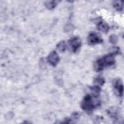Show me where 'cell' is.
Here are the masks:
<instances>
[{
	"label": "cell",
	"instance_id": "8fae6325",
	"mask_svg": "<svg viewBox=\"0 0 124 124\" xmlns=\"http://www.w3.org/2000/svg\"><path fill=\"white\" fill-rule=\"evenodd\" d=\"M56 47L60 52H64L66 49V44L64 41H61L57 44Z\"/></svg>",
	"mask_w": 124,
	"mask_h": 124
},
{
	"label": "cell",
	"instance_id": "52a82bcc",
	"mask_svg": "<svg viewBox=\"0 0 124 124\" xmlns=\"http://www.w3.org/2000/svg\"><path fill=\"white\" fill-rule=\"evenodd\" d=\"M97 29L104 33H107L109 31V26L103 20H100L97 23Z\"/></svg>",
	"mask_w": 124,
	"mask_h": 124
},
{
	"label": "cell",
	"instance_id": "8992f818",
	"mask_svg": "<svg viewBox=\"0 0 124 124\" xmlns=\"http://www.w3.org/2000/svg\"><path fill=\"white\" fill-rule=\"evenodd\" d=\"M113 88L116 94L122 97L123 94V85L121 80L119 78L116 79L113 82Z\"/></svg>",
	"mask_w": 124,
	"mask_h": 124
},
{
	"label": "cell",
	"instance_id": "ba28073f",
	"mask_svg": "<svg viewBox=\"0 0 124 124\" xmlns=\"http://www.w3.org/2000/svg\"><path fill=\"white\" fill-rule=\"evenodd\" d=\"M118 113V110L117 109V108H114L113 107H112L111 108L108 109V113L110 116V117H111L112 119L115 120L116 121L118 120L119 117Z\"/></svg>",
	"mask_w": 124,
	"mask_h": 124
},
{
	"label": "cell",
	"instance_id": "277c9868",
	"mask_svg": "<svg viewBox=\"0 0 124 124\" xmlns=\"http://www.w3.org/2000/svg\"><path fill=\"white\" fill-rule=\"evenodd\" d=\"M69 44L71 46L72 51L76 52L81 46L82 42L78 37H74L69 40Z\"/></svg>",
	"mask_w": 124,
	"mask_h": 124
},
{
	"label": "cell",
	"instance_id": "7c38bea8",
	"mask_svg": "<svg viewBox=\"0 0 124 124\" xmlns=\"http://www.w3.org/2000/svg\"><path fill=\"white\" fill-rule=\"evenodd\" d=\"M94 82L95 83L96 85L102 86L105 83V80L103 77L99 76L95 78Z\"/></svg>",
	"mask_w": 124,
	"mask_h": 124
},
{
	"label": "cell",
	"instance_id": "5bb4252c",
	"mask_svg": "<svg viewBox=\"0 0 124 124\" xmlns=\"http://www.w3.org/2000/svg\"><path fill=\"white\" fill-rule=\"evenodd\" d=\"M65 28H66V31H72L73 30V26L71 24H70V25L69 24V25H67Z\"/></svg>",
	"mask_w": 124,
	"mask_h": 124
},
{
	"label": "cell",
	"instance_id": "5b68a950",
	"mask_svg": "<svg viewBox=\"0 0 124 124\" xmlns=\"http://www.w3.org/2000/svg\"><path fill=\"white\" fill-rule=\"evenodd\" d=\"M47 60L51 65L56 66L59 62L60 58L56 51H52L48 55Z\"/></svg>",
	"mask_w": 124,
	"mask_h": 124
},
{
	"label": "cell",
	"instance_id": "9c48e42d",
	"mask_svg": "<svg viewBox=\"0 0 124 124\" xmlns=\"http://www.w3.org/2000/svg\"><path fill=\"white\" fill-rule=\"evenodd\" d=\"M124 1H114L113 4V6L115 10L118 12L122 11L123 9Z\"/></svg>",
	"mask_w": 124,
	"mask_h": 124
},
{
	"label": "cell",
	"instance_id": "7a4b0ae2",
	"mask_svg": "<svg viewBox=\"0 0 124 124\" xmlns=\"http://www.w3.org/2000/svg\"><path fill=\"white\" fill-rule=\"evenodd\" d=\"M114 55L111 53L98 59L94 64V69L96 72L102 71L105 68L114 65L115 62Z\"/></svg>",
	"mask_w": 124,
	"mask_h": 124
},
{
	"label": "cell",
	"instance_id": "4fadbf2b",
	"mask_svg": "<svg viewBox=\"0 0 124 124\" xmlns=\"http://www.w3.org/2000/svg\"><path fill=\"white\" fill-rule=\"evenodd\" d=\"M109 42L112 44H116L118 41V37L115 34H112L110 36L109 38Z\"/></svg>",
	"mask_w": 124,
	"mask_h": 124
},
{
	"label": "cell",
	"instance_id": "30bf717a",
	"mask_svg": "<svg viewBox=\"0 0 124 124\" xmlns=\"http://www.w3.org/2000/svg\"><path fill=\"white\" fill-rule=\"evenodd\" d=\"M57 1H47L45 3V6L49 10L54 9L57 4Z\"/></svg>",
	"mask_w": 124,
	"mask_h": 124
},
{
	"label": "cell",
	"instance_id": "6da1fadb",
	"mask_svg": "<svg viewBox=\"0 0 124 124\" xmlns=\"http://www.w3.org/2000/svg\"><path fill=\"white\" fill-rule=\"evenodd\" d=\"M101 104L98 95L87 94L82 99L81 103L82 109L87 112H90L98 107Z\"/></svg>",
	"mask_w": 124,
	"mask_h": 124
},
{
	"label": "cell",
	"instance_id": "3957f363",
	"mask_svg": "<svg viewBox=\"0 0 124 124\" xmlns=\"http://www.w3.org/2000/svg\"><path fill=\"white\" fill-rule=\"evenodd\" d=\"M87 41L89 45H94L95 44L102 43L103 40L99 34L96 32H92L89 34Z\"/></svg>",
	"mask_w": 124,
	"mask_h": 124
}]
</instances>
